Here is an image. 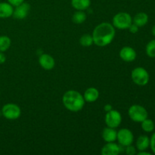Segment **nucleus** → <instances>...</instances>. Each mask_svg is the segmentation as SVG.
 <instances>
[{
    "mask_svg": "<svg viewBox=\"0 0 155 155\" xmlns=\"http://www.w3.org/2000/svg\"><path fill=\"white\" fill-rule=\"evenodd\" d=\"M94 43L99 47H104L111 43L115 36V28L113 24L104 22L98 24L92 32Z\"/></svg>",
    "mask_w": 155,
    "mask_h": 155,
    "instance_id": "obj_1",
    "label": "nucleus"
},
{
    "mask_svg": "<svg viewBox=\"0 0 155 155\" xmlns=\"http://www.w3.org/2000/svg\"><path fill=\"white\" fill-rule=\"evenodd\" d=\"M62 102L65 108L70 111L77 112L81 110L85 105L83 95L75 90H68L62 97Z\"/></svg>",
    "mask_w": 155,
    "mask_h": 155,
    "instance_id": "obj_2",
    "label": "nucleus"
},
{
    "mask_svg": "<svg viewBox=\"0 0 155 155\" xmlns=\"http://www.w3.org/2000/svg\"><path fill=\"white\" fill-rule=\"evenodd\" d=\"M132 23V17L127 12H119L113 18V26L119 30H127Z\"/></svg>",
    "mask_w": 155,
    "mask_h": 155,
    "instance_id": "obj_3",
    "label": "nucleus"
},
{
    "mask_svg": "<svg viewBox=\"0 0 155 155\" xmlns=\"http://www.w3.org/2000/svg\"><path fill=\"white\" fill-rule=\"evenodd\" d=\"M128 114L130 119L136 123H142L148 118V111L146 109L139 104H133L129 108Z\"/></svg>",
    "mask_w": 155,
    "mask_h": 155,
    "instance_id": "obj_4",
    "label": "nucleus"
},
{
    "mask_svg": "<svg viewBox=\"0 0 155 155\" xmlns=\"http://www.w3.org/2000/svg\"><path fill=\"white\" fill-rule=\"evenodd\" d=\"M131 77L133 81L138 86H145L149 82V74L143 68H136L132 71Z\"/></svg>",
    "mask_w": 155,
    "mask_h": 155,
    "instance_id": "obj_5",
    "label": "nucleus"
},
{
    "mask_svg": "<svg viewBox=\"0 0 155 155\" xmlns=\"http://www.w3.org/2000/svg\"><path fill=\"white\" fill-rule=\"evenodd\" d=\"M2 114L5 118L11 120H17L21 117V110L19 106L13 103L5 104L2 109Z\"/></svg>",
    "mask_w": 155,
    "mask_h": 155,
    "instance_id": "obj_6",
    "label": "nucleus"
},
{
    "mask_svg": "<svg viewBox=\"0 0 155 155\" xmlns=\"http://www.w3.org/2000/svg\"><path fill=\"white\" fill-rule=\"evenodd\" d=\"M104 121L107 127L115 129L120 125L122 122V116L118 110L112 109L110 111L107 112L104 117Z\"/></svg>",
    "mask_w": 155,
    "mask_h": 155,
    "instance_id": "obj_7",
    "label": "nucleus"
},
{
    "mask_svg": "<svg viewBox=\"0 0 155 155\" xmlns=\"http://www.w3.org/2000/svg\"><path fill=\"white\" fill-rule=\"evenodd\" d=\"M117 139L120 145L124 147H127L133 144L134 137H133V134L131 130H130L129 129L124 128L117 132Z\"/></svg>",
    "mask_w": 155,
    "mask_h": 155,
    "instance_id": "obj_8",
    "label": "nucleus"
},
{
    "mask_svg": "<svg viewBox=\"0 0 155 155\" xmlns=\"http://www.w3.org/2000/svg\"><path fill=\"white\" fill-rule=\"evenodd\" d=\"M30 10V5L27 2H23L21 4H20L19 5L16 6L15 8L14 9L13 15L12 16L14 17L16 19H24L25 18H27V16L28 15L29 12Z\"/></svg>",
    "mask_w": 155,
    "mask_h": 155,
    "instance_id": "obj_9",
    "label": "nucleus"
},
{
    "mask_svg": "<svg viewBox=\"0 0 155 155\" xmlns=\"http://www.w3.org/2000/svg\"><path fill=\"white\" fill-rule=\"evenodd\" d=\"M136 51L132 47L125 46L121 48L120 51V57L126 62H132L136 60Z\"/></svg>",
    "mask_w": 155,
    "mask_h": 155,
    "instance_id": "obj_10",
    "label": "nucleus"
},
{
    "mask_svg": "<svg viewBox=\"0 0 155 155\" xmlns=\"http://www.w3.org/2000/svg\"><path fill=\"white\" fill-rule=\"evenodd\" d=\"M39 64L43 69L46 71H50L53 69L55 64L54 59L52 56L48 54H42L39 58Z\"/></svg>",
    "mask_w": 155,
    "mask_h": 155,
    "instance_id": "obj_11",
    "label": "nucleus"
},
{
    "mask_svg": "<svg viewBox=\"0 0 155 155\" xmlns=\"http://www.w3.org/2000/svg\"><path fill=\"white\" fill-rule=\"evenodd\" d=\"M120 152V146L116 143L107 142L106 145L101 148V154L102 155H117Z\"/></svg>",
    "mask_w": 155,
    "mask_h": 155,
    "instance_id": "obj_12",
    "label": "nucleus"
},
{
    "mask_svg": "<svg viewBox=\"0 0 155 155\" xmlns=\"http://www.w3.org/2000/svg\"><path fill=\"white\" fill-rule=\"evenodd\" d=\"M98 97H99V92H98V90L96 88L94 87L88 88L85 91L84 95H83V98H84L85 101L89 103L95 102V101H97Z\"/></svg>",
    "mask_w": 155,
    "mask_h": 155,
    "instance_id": "obj_13",
    "label": "nucleus"
},
{
    "mask_svg": "<svg viewBox=\"0 0 155 155\" xmlns=\"http://www.w3.org/2000/svg\"><path fill=\"white\" fill-rule=\"evenodd\" d=\"M117 136V132L114 130V128L108 127L104 128L101 133V136L106 142H112L116 141Z\"/></svg>",
    "mask_w": 155,
    "mask_h": 155,
    "instance_id": "obj_14",
    "label": "nucleus"
},
{
    "mask_svg": "<svg viewBox=\"0 0 155 155\" xmlns=\"http://www.w3.org/2000/svg\"><path fill=\"white\" fill-rule=\"evenodd\" d=\"M13 6L8 2H0V18H10L13 15Z\"/></svg>",
    "mask_w": 155,
    "mask_h": 155,
    "instance_id": "obj_15",
    "label": "nucleus"
},
{
    "mask_svg": "<svg viewBox=\"0 0 155 155\" xmlns=\"http://www.w3.org/2000/svg\"><path fill=\"white\" fill-rule=\"evenodd\" d=\"M150 146V139L147 136H140L136 141V148L139 151H145Z\"/></svg>",
    "mask_w": 155,
    "mask_h": 155,
    "instance_id": "obj_16",
    "label": "nucleus"
},
{
    "mask_svg": "<svg viewBox=\"0 0 155 155\" xmlns=\"http://www.w3.org/2000/svg\"><path fill=\"white\" fill-rule=\"evenodd\" d=\"M90 0H71V5L78 11H83L90 6Z\"/></svg>",
    "mask_w": 155,
    "mask_h": 155,
    "instance_id": "obj_17",
    "label": "nucleus"
},
{
    "mask_svg": "<svg viewBox=\"0 0 155 155\" xmlns=\"http://www.w3.org/2000/svg\"><path fill=\"white\" fill-rule=\"evenodd\" d=\"M148 21V16L146 13L140 12L137 15H135L133 18V23L138 26V27H143L145 24H147Z\"/></svg>",
    "mask_w": 155,
    "mask_h": 155,
    "instance_id": "obj_18",
    "label": "nucleus"
},
{
    "mask_svg": "<svg viewBox=\"0 0 155 155\" xmlns=\"http://www.w3.org/2000/svg\"><path fill=\"white\" fill-rule=\"evenodd\" d=\"M86 20V15L83 11H78L74 14L72 21L76 24H81Z\"/></svg>",
    "mask_w": 155,
    "mask_h": 155,
    "instance_id": "obj_19",
    "label": "nucleus"
},
{
    "mask_svg": "<svg viewBox=\"0 0 155 155\" xmlns=\"http://www.w3.org/2000/svg\"><path fill=\"white\" fill-rule=\"evenodd\" d=\"M12 41L11 39L7 36H0V51L4 52L7 51L11 46Z\"/></svg>",
    "mask_w": 155,
    "mask_h": 155,
    "instance_id": "obj_20",
    "label": "nucleus"
},
{
    "mask_svg": "<svg viewBox=\"0 0 155 155\" xmlns=\"http://www.w3.org/2000/svg\"><path fill=\"white\" fill-rule=\"evenodd\" d=\"M142 129L146 133H151L154 130V123L151 120L146 118L142 122Z\"/></svg>",
    "mask_w": 155,
    "mask_h": 155,
    "instance_id": "obj_21",
    "label": "nucleus"
},
{
    "mask_svg": "<svg viewBox=\"0 0 155 155\" xmlns=\"http://www.w3.org/2000/svg\"><path fill=\"white\" fill-rule=\"evenodd\" d=\"M80 43L82 46L84 47H89L94 43L93 38L92 36L89 34H85L80 37Z\"/></svg>",
    "mask_w": 155,
    "mask_h": 155,
    "instance_id": "obj_22",
    "label": "nucleus"
},
{
    "mask_svg": "<svg viewBox=\"0 0 155 155\" xmlns=\"http://www.w3.org/2000/svg\"><path fill=\"white\" fill-rule=\"evenodd\" d=\"M146 54L148 57L155 58V39L150 41L146 45Z\"/></svg>",
    "mask_w": 155,
    "mask_h": 155,
    "instance_id": "obj_23",
    "label": "nucleus"
},
{
    "mask_svg": "<svg viewBox=\"0 0 155 155\" xmlns=\"http://www.w3.org/2000/svg\"><path fill=\"white\" fill-rule=\"evenodd\" d=\"M126 153L128 155H134L136 154V148L134 146H133L132 145H128L127 146V148H126Z\"/></svg>",
    "mask_w": 155,
    "mask_h": 155,
    "instance_id": "obj_24",
    "label": "nucleus"
},
{
    "mask_svg": "<svg viewBox=\"0 0 155 155\" xmlns=\"http://www.w3.org/2000/svg\"><path fill=\"white\" fill-rule=\"evenodd\" d=\"M128 29H129V30H130V33H134V34L139 31V27H138L136 24H135L134 23H133V24L132 23V24L130 26V27H129Z\"/></svg>",
    "mask_w": 155,
    "mask_h": 155,
    "instance_id": "obj_25",
    "label": "nucleus"
},
{
    "mask_svg": "<svg viewBox=\"0 0 155 155\" xmlns=\"http://www.w3.org/2000/svg\"><path fill=\"white\" fill-rule=\"evenodd\" d=\"M150 147H151L153 153L155 154V133L152 135L151 139H150Z\"/></svg>",
    "mask_w": 155,
    "mask_h": 155,
    "instance_id": "obj_26",
    "label": "nucleus"
},
{
    "mask_svg": "<svg viewBox=\"0 0 155 155\" xmlns=\"http://www.w3.org/2000/svg\"><path fill=\"white\" fill-rule=\"evenodd\" d=\"M24 2V0H8V2L10 3L12 6H15V7L19 5L20 4L23 3Z\"/></svg>",
    "mask_w": 155,
    "mask_h": 155,
    "instance_id": "obj_27",
    "label": "nucleus"
},
{
    "mask_svg": "<svg viewBox=\"0 0 155 155\" xmlns=\"http://www.w3.org/2000/svg\"><path fill=\"white\" fill-rule=\"evenodd\" d=\"M5 61H6L5 55L4 53L2 52V51H0V64L5 63Z\"/></svg>",
    "mask_w": 155,
    "mask_h": 155,
    "instance_id": "obj_28",
    "label": "nucleus"
},
{
    "mask_svg": "<svg viewBox=\"0 0 155 155\" xmlns=\"http://www.w3.org/2000/svg\"><path fill=\"white\" fill-rule=\"evenodd\" d=\"M104 109L106 112H108L112 110V106L110 104H106V105H104Z\"/></svg>",
    "mask_w": 155,
    "mask_h": 155,
    "instance_id": "obj_29",
    "label": "nucleus"
},
{
    "mask_svg": "<svg viewBox=\"0 0 155 155\" xmlns=\"http://www.w3.org/2000/svg\"><path fill=\"white\" fill-rule=\"evenodd\" d=\"M138 154L139 155H151V153L146 152V151H141L138 153Z\"/></svg>",
    "mask_w": 155,
    "mask_h": 155,
    "instance_id": "obj_30",
    "label": "nucleus"
},
{
    "mask_svg": "<svg viewBox=\"0 0 155 155\" xmlns=\"http://www.w3.org/2000/svg\"><path fill=\"white\" fill-rule=\"evenodd\" d=\"M151 32H152L153 36H155V25L154 26V27H152V30H151Z\"/></svg>",
    "mask_w": 155,
    "mask_h": 155,
    "instance_id": "obj_31",
    "label": "nucleus"
}]
</instances>
